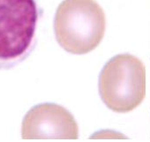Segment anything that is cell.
Here are the masks:
<instances>
[{
    "label": "cell",
    "instance_id": "6da1fadb",
    "mask_svg": "<svg viewBox=\"0 0 150 142\" xmlns=\"http://www.w3.org/2000/svg\"><path fill=\"white\" fill-rule=\"evenodd\" d=\"M105 13L96 0H64L58 6L54 31L58 44L76 55L94 50L104 37Z\"/></svg>",
    "mask_w": 150,
    "mask_h": 142
},
{
    "label": "cell",
    "instance_id": "7a4b0ae2",
    "mask_svg": "<svg viewBox=\"0 0 150 142\" xmlns=\"http://www.w3.org/2000/svg\"><path fill=\"white\" fill-rule=\"evenodd\" d=\"M41 13L36 0H0V70L13 68L33 52Z\"/></svg>",
    "mask_w": 150,
    "mask_h": 142
},
{
    "label": "cell",
    "instance_id": "3957f363",
    "mask_svg": "<svg viewBox=\"0 0 150 142\" xmlns=\"http://www.w3.org/2000/svg\"><path fill=\"white\" fill-rule=\"evenodd\" d=\"M99 94L103 103L117 113H127L139 106L146 94L142 61L130 54L110 59L100 73Z\"/></svg>",
    "mask_w": 150,
    "mask_h": 142
},
{
    "label": "cell",
    "instance_id": "277c9868",
    "mask_svg": "<svg viewBox=\"0 0 150 142\" xmlns=\"http://www.w3.org/2000/svg\"><path fill=\"white\" fill-rule=\"evenodd\" d=\"M23 139H77L79 128L73 116L63 106L42 103L34 106L24 117Z\"/></svg>",
    "mask_w": 150,
    "mask_h": 142
}]
</instances>
